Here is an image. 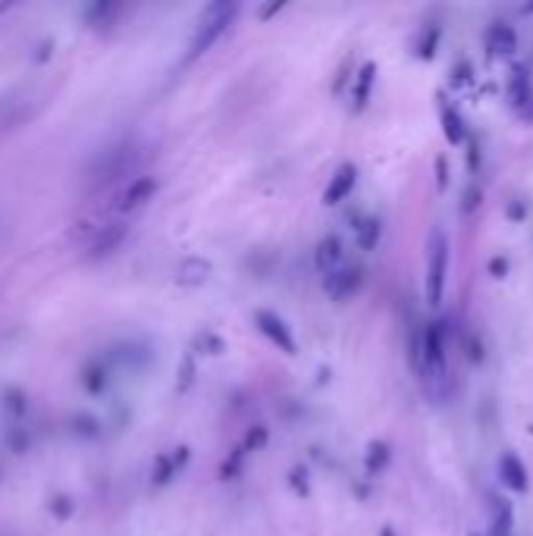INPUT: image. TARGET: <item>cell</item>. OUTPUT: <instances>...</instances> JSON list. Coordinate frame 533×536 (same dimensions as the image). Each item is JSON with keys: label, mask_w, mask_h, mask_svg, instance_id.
<instances>
[{"label": "cell", "mask_w": 533, "mask_h": 536, "mask_svg": "<svg viewBox=\"0 0 533 536\" xmlns=\"http://www.w3.org/2000/svg\"><path fill=\"white\" fill-rule=\"evenodd\" d=\"M443 282H446V239L439 236V232H433L430 276H427V295H430V305H439V298H443Z\"/></svg>", "instance_id": "2"}, {"label": "cell", "mask_w": 533, "mask_h": 536, "mask_svg": "<svg viewBox=\"0 0 533 536\" xmlns=\"http://www.w3.org/2000/svg\"><path fill=\"white\" fill-rule=\"evenodd\" d=\"M229 16H232V7H226V4H220V7H211L204 13V20H201V29H198V35H195V41H192V57H198V54H204L207 47L213 45V38L217 35H223V29H226V22H229Z\"/></svg>", "instance_id": "1"}]
</instances>
